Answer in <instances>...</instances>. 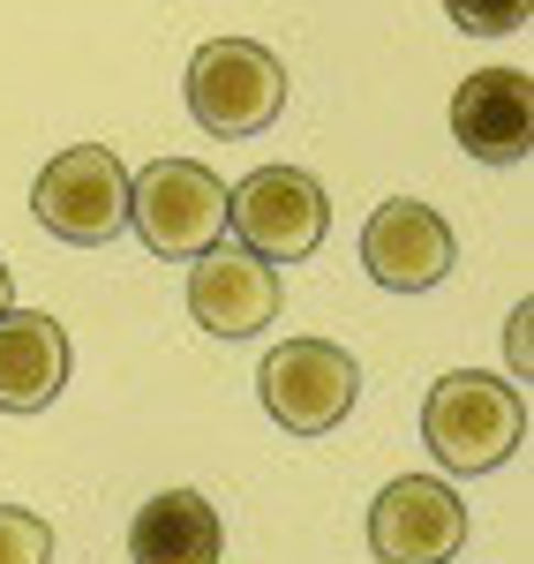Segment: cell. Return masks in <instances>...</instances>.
<instances>
[{"mask_svg": "<svg viewBox=\"0 0 534 564\" xmlns=\"http://www.w3.org/2000/svg\"><path fill=\"white\" fill-rule=\"evenodd\" d=\"M361 263H369V279H377L384 294H429V286L451 279L459 241H451V226L429 212V204L392 196V204H377L369 226H361Z\"/></svg>", "mask_w": 534, "mask_h": 564, "instance_id": "cell-8", "label": "cell"}, {"mask_svg": "<svg viewBox=\"0 0 534 564\" xmlns=\"http://www.w3.org/2000/svg\"><path fill=\"white\" fill-rule=\"evenodd\" d=\"M324 226H331V196L302 166H257L241 188H226V234L264 263L316 257Z\"/></svg>", "mask_w": 534, "mask_h": 564, "instance_id": "cell-6", "label": "cell"}, {"mask_svg": "<svg viewBox=\"0 0 534 564\" xmlns=\"http://www.w3.org/2000/svg\"><path fill=\"white\" fill-rule=\"evenodd\" d=\"M129 226L151 257H204L226 234V181L204 159H151L143 174H129Z\"/></svg>", "mask_w": 534, "mask_h": 564, "instance_id": "cell-3", "label": "cell"}, {"mask_svg": "<svg viewBox=\"0 0 534 564\" xmlns=\"http://www.w3.org/2000/svg\"><path fill=\"white\" fill-rule=\"evenodd\" d=\"M188 316L211 332V339H249L279 324V271L249 249H204L188 257Z\"/></svg>", "mask_w": 534, "mask_h": 564, "instance_id": "cell-9", "label": "cell"}, {"mask_svg": "<svg viewBox=\"0 0 534 564\" xmlns=\"http://www.w3.org/2000/svg\"><path fill=\"white\" fill-rule=\"evenodd\" d=\"M286 106V68L279 53L257 39H211L196 45L188 61V113L196 129L219 135V143H241V135H264Z\"/></svg>", "mask_w": 534, "mask_h": 564, "instance_id": "cell-2", "label": "cell"}, {"mask_svg": "<svg viewBox=\"0 0 534 564\" xmlns=\"http://www.w3.org/2000/svg\"><path fill=\"white\" fill-rule=\"evenodd\" d=\"M534 0H445V15L459 31H475V39H497V31H520L527 23Z\"/></svg>", "mask_w": 534, "mask_h": 564, "instance_id": "cell-14", "label": "cell"}, {"mask_svg": "<svg viewBox=\"0 0 534 564\" xmlns=\"http://www.w3.org/2000/svg\"><path fill=\"white\" fill-rule=\"evenodd\" d=\"M8 302H15V286H8V263H0V308H8Z\"/></svg>", "mask_w": 534, "mask_h": 564, "instance_id": "cell-16", "label": "cell"}, {"mask_svg": "<svg viewBox=\"0 0 534 564\" xmlns=\"http://www.w3.org/2000/svg\"><path fill=\"white\" fill-rule=\"evenodd\" d=\"M257 391H264V414L294 436H331L361 399V369L347 347L331 339H279L257 369Z\"/></svg>", "mask_w": 534, "mask_h": 564, "instance_id": "cell-5", "label": "cell"}, {"mask_svg": "<svg viewBox=\"0 0 534 564\" xmlns=\"http://www.w3.org/2000/svg\"><path fill=\"white\" fill-rule=\"evenodd\" d=\"M31 212L68 249H106L129 226V166L106 143H68L31 188Z\"/></svg>", "mask_w": 534, "mask_h": 564, "instance_id": "cell-4", "label": "cell"}, {"mask_svg": "<svg viewBox=\"0 0 534 564\" xmlns=\"http://www.w3.org/2000/svg\"><path fill=\"white\" fill-rule=\"evenodd\" d=\"M451 135L467 159L482 166H520L534 143V90H527V68H475L459 98H451Z\"/></svg>", "mask_w": 534, "mask_h": 564, "instance_id": "cell-10", "label": "cell"}, {"mask_svg": "<svg viewBox=\"0 0 534 564\" xmlns=\"http://www.w3.org/2000/svg\"><path fill=\"white\" fill-rule=\"evenodd\" d=\"M467 542V505L437 475H400L369 505V550L377 564H451Z\"/></svg>", "mask_w": 534, "mask_h": 564, "instance_id": "cell-7", "label": "cell"}, {"mask_svg": "<svg viewBox=\"0 0 534 564\" xmlns=\"http://www.w3.org/2000/svg\"><path fill=\"white\" fill-rule=\"evenodd\" d=\"M527 316H534V308L520 302V308H512V324H504V354H512L520 369H527Z\"/></svg>", "mask_w": 534, "mask_h": 564, "instance_id": "cell-15", "label": "cell"}, {"mask_svg": "<svg viewBox=\"0 0 534 564\" xmlns=\"http://www.w3.org/2000/svg\"><path fill=\"white\" fill-rule=\"evenodd\" d=\"M0 564H53V527L31 505H0Z\"/></svg>", "mask_w": 534, "mask_h": 564, "instance_id": "cell-13", "label": "cell"}, {"mask_svg": "<svg viewBox=\"0 0 534 564\" xmlns=\"http://www.w3.org/2000/svg\"><path fill=\"white\" fill-rule=\"evenodd\" d=\"M422 444L445 475H497L527 444V399L490 369H451L422 399Z\"/></svg>", "mask_w": 534, "mask_h": 564, "instance_id": "cell-1", "label": "cell"}, {"mask_svg": "<svg viewBox=\"0 0 534 564\" xmlns=\"http://www.w3.org/2000/svg\"><path fill=\"white\" fill-rule=\"evenodd\" d=\"M226 527L219 505L196 489H159L129 520V564H219Z\"/></svg>", "mask_w": 534, "mask_h": 564, "instance_id": "cell-12", "label": "cell"}, {"mask_svg": "<svg viewBox=\"0 0 534 564\" xmlns=\"http://www.w3.org/2000/svg\"><path fill=\"white\" fill-rule=\"evenodd\" d=\"M68 384V332L45 308H0V414H39Z\"/></svg>", "mask_w": 534, "mask_h": 564, "instance_id": "cell-11", "label": "cell"}]
</instances>
